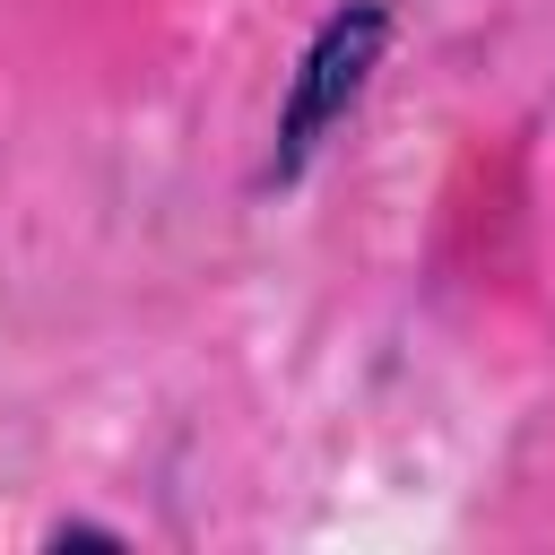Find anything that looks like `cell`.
<instances>
[{
  "mask_svg": "<svg viewBox=\"0 0 555 555\" xmlns=\"http://www.w3.org/2000/svg\"><path fill=\"white\" fill-rule=\"evenodd\" d=\"M390 35H399V9H390V0H338V9L304 35V52H295V69H286V95H278V121H269V156H260V173H251L260 191H286V182L312 173V156H321V147L347 130V113L364 104Z\"/></svg>",
  "mask_w": 555,
  "mask_h": 555,
  "instance_id": "6da1fadb",
  "label": "cell"
},
{
  "mask_svg": "<svg viewBox=\"0 0 555 555\" xmlns=\"http://www.w3.org/2000/svg\"><path fill=\"white\" fill-rule=\"evenodd\" d=\"M43 546H130V538H121V529H95V520H52Z\"/></svg>",
  "mask_w": 555,
  "mask_h": 555,
  "instance_id": "7a4b0ae2",
  "label": "cell"
}]
</instances>
